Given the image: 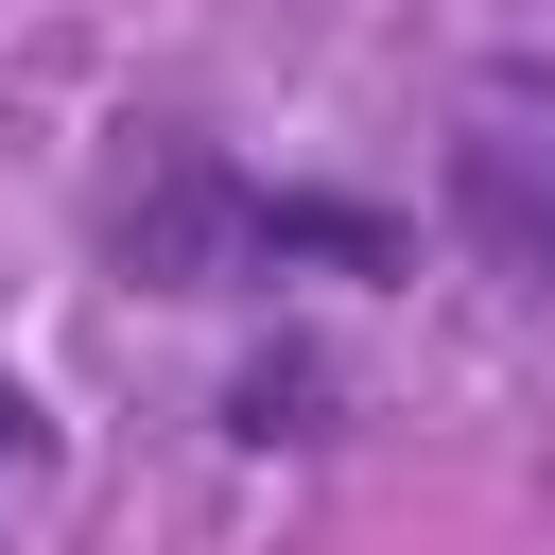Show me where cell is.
I'll return each mask as SVG.
<instances>
[{
    "label": "cell",
    "mask_w": 555,
    "mask_h": 555,
    "mask_svg": "<svg viewBox=\"0 0 555 555\" xmlns=\"http://www.w3.org/2000/svg\"><path fill=\"white\" fill-rule=\"evenodd\" d=\"M104 260H121L139 295H260V278H295V260L364 278V260H399V225L347 208V191H278V173H243V156H208V139H156L139 191L104 208Z\"/></svg>",
    "instance_id": "cell-1"
},
{
    "label": "cell",
    "mask_w": 555,
    "mask_h": 555,
    "mask_svg": "<svg viewBox=\"0 0 555 555\" xmlns=\"http://www.w3.org/2000/svg\"><path fill=\"white\" fill-rule=\"evenodd\" d=\"M451 243L503 278V295H555V52H486L451 87Z\"/></svg>",
    "instance_id": "cell-2"
},
{
    "label": "cell",
    "mask_w": 555,
    "mask_h": 555,
    "mask_svg": "<svg viewBox=\"0 0 555 555\" xmlns=\"http://www.w3.org/2000/svg\"><path fill=\"white\" fill-rule=\"evenodd\" d=\"M35 451H52V434H35V399H17V382H0V486H17V468H35Z\"/></svg>",
    "instance_id": "cell-3"
}]
</instances>
